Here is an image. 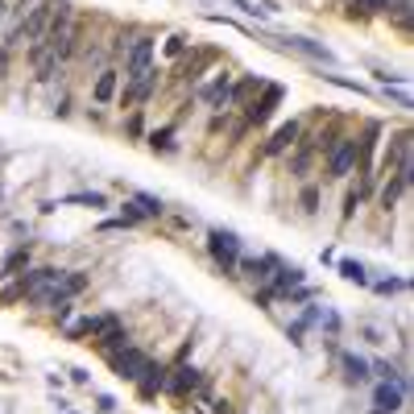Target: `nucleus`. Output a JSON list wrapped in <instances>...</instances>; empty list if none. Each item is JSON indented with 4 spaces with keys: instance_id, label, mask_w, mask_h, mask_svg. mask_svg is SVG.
Returning <instances> with one entry per match:
<instances>
[{
    "instance_id": "a19ab883",
    "label": "nucleus",
    "mask_w": 414,
    "mask_h": 414,
    "mask_svg": "<svg viewBox=\"0 0 414 414\" xmlns=\"http://www.w3.org/2000/svg\"><path fill=\"white\" fill-rule=\"evenodd\" d=\"M274 298H278V294L269 290V282H265L261 290H253V303H257V307H265V311H269V303H274Z\"/></svg>"
},
{
    "instance_id": "473e14b6",
    "label": "nucleus",
    "mask_w": 414,
    "mask_h": 414,
    "mask_svg": "<svg viewBox=\"0 0 414 414\" xmlns=\"http://www.w3.org/2000/svg\"><path fill=\"white\" fill-rule=\"evenodd\" d=\"M382 96L389 99V104H398V108H406V112L414 108V99H410V92H406V87H382Z\"/></svg>"
},
{
    "instance_id": "9b49d317",
    "label": "nucleus",
    "mask_w": 414,
    "mask_h": 414,
    "mask_svg": "<svg viewBox=\"0 0 414 414\" xmlns=\"http://www.w3.org/2000/svg\"><path fill=\"white\" fill-rule=\"evenodd\" d=\"M410 174H414L410 162H406V166H398L394 174H385V187L377 191V203H382V212H394V207H398V199L410 191Z\"/></svg>"
},
{
    "instance_id": "c85d7f7f",
    "label": "nucleus",
    "mask_w": 414,
    "mask_h": 414,
    "mask_svg": "<svg viewBox=\"0 0 414 414\" xmlns=\"http://www.w3.org/2000/svg\"><path fill=\"white\" fill-rule=\"evenodd\" d=\"M369 286L389 298V294H402V290H410V278H369Z\"/></svg>"
},
{
    "instance_id": "393cba45",
    "label": "nucleus",
    "mask_w": 414,
    "mask_h": 414,
    "mask_svg": "<svg viewBox=\"0 0 414 414\" xmlns=\"http://www.w3.org/2000/svg\"><path fill=\"white\" fill-rule=\"evenodd\" d=\"M385 0H348V17L352 21H369V17H382Z\"/></svg>"
},
{
    "instance_id": "f704fd0d",
    "label": "nucleus",
    "mask_w": 414,
    "mask_h": 414,
    "mask_svg": "<svg viewBox=\"0 0 414 414\" xmlns=\"http://www.w3.org/2000/svg\"><path fill=\"white\" fill-rule=\"evenodd\" d=\"M307 327H311V323L298 315L294 323H286V340H290V344H307V340H303V336H307Z\"/></svg>"
},
{
    "instance_id": "bb28decb",
    "label": "nucleus",
    "mask_w": 414,
    "mask_h": 414,
    "mask_svg": "<svg viewBox=\"0 0 414 414\" xmlns=\"http://www.w3.org/2000/svg\"><path fill=\"white\" fill-rule=\"evenodd\" d=\"M25 265H30V245H21V249H13V253L4 257L0 278H17V269H25Z\"/></svg>"
},
{
    "instance_id": "58836bf2",
    "label": "nucleus",
    "mask_w": 414,
    "mask_h": 414,
    "mask_svg": "<svg viewBox=\"0 0 414 414\" xmlns=\"http://www.w3.org/2000/svg\"><path fill=\"white\" fill-rule=\"evenodd\" d=\"M17 298H25V286H21V282H13V286L0 290V303H4V307H8V303H17Z\"/></svg>"
},
{
    "instance_id": "6e6552de",
    "label": "nucleus",
    "mask_w": 414,
    "mask_h": 414,
    "mask_svg": "<svg viewBox=\"0 0 414 414\" xmlns=\"http://www.w3.org/2000/svg\"><path fill=\"white\" fill-rule=\"evenodd\" d=\"M356 170V137H340L327 150V178H348Z\"/></svg>"
},
{
    "instance_id": "0eeeda50",
    "label": "nucleus",
    "mask_w": 414,
    "mask_h": 414,
    "mask_svg": "<svg viewBox=\"0 0 414 414\" xmlns=\"http://www.w3.org/2000/svg\"><path fill=\"white\" fill-rule=\"evenodd\" d=\"M108 365H112V373H116L121 382H137L141 369L150 365V356L137 348V344H128V348H121V352H108Z\"/></svg>"
},
{
    "instance_id": "2f4dec72",
    "label": "nucleus",
    "mask_w": 414,
    "mask_h": 414,
    "mask_svg": "<svg viewBox=\"0 0 414 414\" xmlns=\"http://www.w3.org/2000/svg\"><path fill=\"white\" fill-rule=\"evenodd\" d=\"M323 79H327V83H336V87H344V92H356V96H369V87H365V83H356V79H344V75H331V71H327Z\"/></svg>"
},
{
    "instance_id": "7c9ffc66",
    "label": "nucleus",
    "mask_w": 414,
    "mask_h": 414,
    "mask_svg": "<svg viewBox=\"0 0 414 414\" xmlns=\"http://www.w3.org/2000/svg\"><path fill=\"white\" fill-rule=\"evenodd\" d=\"M315 327H323L327 336H340V331H344V319L336 315L331 307H323V311H319V323H315Z\"/></svg>"
},
{
    "instance_id": "c9c22d12",
    "label": "nucleus",
    "mask_w": 414,
    "mask_h": 414,
    "mask_svg": "<svg viewBox=\"0 0 414 414\" xmlns=\"http://www.w3.org/2000/svg\"><path fill=\"white\" fill-rule=\"evenodd\" d=\"M121 224H125V228H137V224H145L141 207H137V203H121Z\"/></svg>"
},
{
    "instance_id": "aec40b11",
    "label": "nucleus",
    "mask_w": 414,
    "mask_h": 414,
    "mask_svg": "<svg viewBox=\"0 0 414 414\" xmlns=\"http://www.w3.org/2000/svg\"><path fill=\"white\" fill-rule=\"evenodd\" d=\"M340 369H344V382L348 385H369V360L356 356V352H340Z\"/></svg>"
},
{
    "instance_id": "5701e85b",
    "label": "nucleus",
    "mask_w": 414,
    "mask_h": 414,
    "mask_svg": "<svg viewBox=\"0 0 414 414\" xmlns=\"http://www.w3.org/2000/svg\"><path fill=\"white\" fill-rule=\"evenodd\" d=\"M59 203H83V207H92V212H104V207H108V195H99V191H75V195H63ZM59 203H46L42 212H54Z\"/></svg>"
},
{
    "instance_id": "9d476101",
    "label": "nucleus",
    "mask_w": 414,
    "mask_h": 414,
    "mask_svg": "<svg viewBox=\"0 0 414 414\" xmlns=\"http://www.w3.org/2000/svg\"><path fill=\"white\" fill-rule=\"evenodd\" d=\"M282 265V257L278 253H261V257H241L236 261V278H249L253 286H265L269 282V274Z\"/></svg>"
},
{
    "instance_id": "4c0bfd02",
    "label": "nucleus",
    "mask_w": 414,
    "mask_h": 414,
    "mask_svg": "<svg viewBox=\"0 0 414 414\" xmlns=\"http://www.w3.org/2000/svg\"><path fill=\"white\" fill-rule=\"evenodd\" d=\"M187 42H191V37H183V33H174V37L166 42V54H170V59H183V54H187Z\"/></svg>"
},
{
    "instance_id": "39448f33",
    "label": "nucleus",
    "mask_w": 414,
    "mask_h": 414,
    "mask_svg": "<svg viewBox=\"0 0 414 414\" xmlns=\"http://www.w3.org/2000/svg\"><path fill=\"white\" fill-rule=\"evenodd\" d=\"M154 59H158V37H150V33L133 37V42H128V54H125V79L145 75V71L154 66Z\"/></svg>"
},
{
    "instance_id": "e433bc0d",
    "label": "nucleus",
    "mask_w": 414,
    "mask_h": 414,
    "mask_svg": "<svg viewBox=\"0 0 414 414\" xmlns=\"http://www.w3.org/2000/svg\"><path fill=\"white\" fill-rule=\"evenodd\" d=\"M298 203H303V212H307V216H315V212H319V187H303Z\"/></svg>"
},
{
    "instance_id": "49530a36",
    "label": "nucleus",
    "mask_w": 414,
    "mask_h": 414,
    "mask_svg": "<svg viewBox=\"0 0 414 414\" xmlns=\"http://www.w3.org/2000/svg\"><path fill=\"white\" fill-rule=\"evenodd\" d=\"M63 414H71V410H63Z\"/></svg>"
},
{
    "instance_id": "1a4fd4ad",
    "label": "nucleus",
    "mask_w": 414,
    "mask_h": 414,
    "mask_svg": "<svg viewBox=\"0 0 414 414\" xmlns=\"http://www.w3.org/2000/svg\"><path fill=\"white\" fill-rule=\"evenodd\" d=\"M203 385V373L195 369L191 360H178V365H170V377H166V394L170 398H187Z\"/></svg>"
},
{
    "instance_id": "2eb2a0df",
    "label": "nucleus",
    "mask_w": 414,
    "mask_h": 414,
    "mask_svg": "<svg viewBox=\"0 0 414 414\" xmlns=\"http://www.w3.org/2000/svg\"><path fill=\"white\" fill-rule=\"evenodd\" d=\"M406 398H410V394H406V389H402L398 382H377V385H373V406H377V410L402 414Z\"/></svg>"
},
{
    "instance_id": "72a5a7b5",
    "label": "nucleus",
    "mask_w": 414,
    "mask_h": 414,
    "mask_svg": "<svg viewBox=\"0 0 414 414\" xmlns=\"http://www.w3.org/2000/svg\"><path fill=\"white\" fill-rule=\"evenodd\" d=\"M224 4H232V8H241L245 17H257V21H265V17H269V13H265V8H261L257 0H224Z\"/></svg>"
},
{
    "instance_id": "4be33fe9",
    "label": "nucleus",
    "mask_w": 414,
    "mask_h": 414,
    "mask_svg": "<svg viewBox=\"0 0 414 414\" xmlns=\"http://www.w3.org/2000/svg\"><path fill=\"white\" fill-rule=\"evenodd\" d=\"M96 344H99V352H104V356H108V352H121V348H128V344H133V331L116 323V327L99 331V336H96Z\"/></svg>"
},
{
    "instance_id": "412c9836",
    "label": "nucleus",
    "mask_w": 414,
    "mask_h": 414,
    "mask_svg": "<svg viewBox=\"0 0 414 414\" xmlns=\"http://www.w3.org/2000/svg\"><path fill=\"white\" fill-rule=\"evenodd\" d=\"M336 274H340L344 282H352V286H369V265L356 261V257H340V261H336Z\"/></svg>"
},
{
    "instance_id": "b1692460",
    "label": "nucleus",
    "mask_w": 414,
    "mask_h": 414,
    "mask_svg": "<svg viewBox=\"0 0 414 414\" xmlns=\"http://www.w3.org/2000/svg\"><path fill=\"white\" fill-rule=\"evenodd\" d=\"M174 133H178V121H170L166 128H154L145 141H150V150H154V154H174Z\"/></svg>"
},
{
    "instance_id": "79ce46f5",
    "label": "nucleus",
    "mask_w": 414,
    "mask_h": 414,
    "mask_svg": "<svg viewBox=\"0 0 414 414\" xmlns=\"http://www.w3.org/2000/svg\"><path fill=\"white\" fill-rule=\"evenodd\" d=\"M116 406H121V402H116L112 394H99V398H96V410L99 414H116Z\"/></svg>"
},
{
    "instance_id": "f3484780",
    "label": "nucleus",
    "mask_w": 414,
    "mask_h": 414,
    "mask_svg": "<svg viewBox=\"0 0 414 414\" xmlns=\"http://www.w3.org/2000/svg\"><path fill=\"white\" fill-rule=\"evenodd\" d=\"M228 87H232V75L228 71H216V79H207L195 96L203 99L207 108H224V99H228Z\"/></svg>"
},
{
    "instance_id": "a18cd8bd",
    "label": "nucleus",
    "mask_w": 414,
    "mask_h": 414,
    "mask_svg": "<svg viewBox=\"0 0 414 414\" xmlns=\"http://www.w3.org/2000/svg\"><path fill=\"white\" fill-rule=\"evenodd\" d=\"M369 414H389V410H369Z\"/></svg>"
},
{
    "instance_id": "f257e3e1",
    "label": "nucleus",
    "mask_w": 414,
    "mask_h": 414,
    "mask_svg": "<svg viewBox=\"0 0 414 414\" xmlns=\"http://www.w3.org/2000/svg\"><path fill=\"white\" fill-rule=\"evenodd\" d=\"M207 253L224 269V278H236V261L245 257V241L232 228H212L207 232Z\"/></svg>"
},
{
    "instance_id": "dca6fc26",
    "label": "nucleus",
    "mask_w": 414,
    "mask_h": 414,
    "mask_svg": "<svg viewBox=\"0 0 414 414\" xmlns=\"http://www.w3.org/2000/svg\"><path fill=\"white\" fill-rule=\"evenodd\" d=\"M303 282H307V269H303V265H290V261H282V265L269 274V290H274L278 298H282L290 286H303Z\"/></svg>"
},
{
    "instance_id": "4468645a",
    "label": "nucleus",
    "mask_w": 414,
    "mask_h": 414,
    "mask_svg": "<svg viewBox=\"0 0 414 414\" xmlns=\"http://www.w3.org/2000/svg\"><path fill=\"white\" fill-rule=\"evenodd\" d=\"M166 377H170V365H158V360H150L145 369H141V377H137V394L145 398V402H154L158 394H166Z\"/></svg>"
},
{
    "instance_id": "20e7f679",
    "label": "nucleus",
    "mask_w": 414,
    "mask_h": 414,
    "mask_svg": "<svg viewBox=\"0 0 414 414\" xmlns=\"http://www.w3.org/2000/svg\"><path fill=\"white\" fill-rule=\"evenodd\" d=\"M158 87H162V71H158V66H150L145 75L125 79V92H116V104H121V108H141V104H150V99H154Z\"/></svg>"
},
{
    "instance_id": "7ed1b4c3",
    "label": "nucleus",
    "mask_w": 414,
    "mask_h": 414,
    "mask_svg": "<svg viewBox=\"0 0 414 414\" xmlns=\"http://www.w3.org/2000/svg\"><path fill=\"white\" fill-rule=\"evenodd\" d=\"M282 99H286V87H282V83H265V87H261V96H253L249 104H245V125H249V128L269 125Z\"/></svg>"
},
{
    "instance_id": "c756f323",
    "label": "nucleus",
    "mask_w": 414,
    "mask_h": 414,
    "mask_svg": "<svg viewBox=\"0 0 414 414\" xmlns=\"http://www.w3.org/2000/svg\"><path fill=\"white\" fill-rule=\"evenodd\" d=\"M315 298H319V290L307 286V282H303V286H290L286 294H282V303H290V307H303V303H315Z\"/></svg>"
},
{
    "instance_id": "ea45409f",
    "label": "nucleus",
    "mask_w": 414,
    "mask_h": 414,
    "mask_svg": "<svg viewBox=\"0 0 414 414\" xmlns=\"http://www.w3.org/2000/svg\"><path fill=\"white\" fill-rule=\"evenodd\" d=\"M125 133L128 137H141V133H145V125H141V108H133V116L125 121Z\"/></svg>"
},
{
    "instance_id": "6ab92c4d",
    "label": "nucleus",
    "mask_w": 414,
    "mask_h": 414,
    "mask_svg": "<svg viewBox=\"0 0 414 414\" xmlns=\"http://www.w3.org/2000/svg\"><path fill=\"white\" fill-rule=\"evenodd\" d=\"M116 92H121V71H116V66L99 71L96 83H92V99H96V104H112V99H116Z\"/></svg>"
},
{
    "instance_id": "a878e982",
    "label": "nucleus",
    "mask_w": 414,
    "mask_h": 414,
    "mask_svg": "<svg viewBox=\"0 0 414 414\" xmlns=\"http://www.w3.org/2000/svg\"><path fill=\"white\" fill-rule=\"evenodd\" d=\"M133 203L141 207V216H145V220H162V216H166V203H162L158 195H150V191H137V195H133Z\"/></svg>"
},
{
    "instance_id": "a211bd4d",
    "label": "nucleus",
    "mask_w": 414,
    "mask_h": 414,
    "mask_svg": "<svg viewBox=\"0 0 414 414\" xmlns=\"http://www.w3.org/2000/svg\"><path fill=\"white\" fill-rule=\"evenodd\" d=\"M261 87H265V79H261V75H245L241 83H232V87H228V99H224V108H245V104H249V99L261 92Z\"/></svg>"
},
{
    "instance_id": "37998d69",
    "label": "nucleus",
    "mask_w": 414,
    "mask_h": 414,
    "mask_svg": "<svg viewBox=\"0 0 414 414\" xmlns=\"http://www.w3.org/2000/svg\"><path fill=\"white\" fill-rule=\"evenodd\" d=\"M365 340H369V344H385V331L382 327H365Z\"/></svg>"
},
{
    "instance_id": "f03ea898",
    "label": "nucleus",
    "mask_w": 414,
    "mask_h": 414,
    "mask_svg": "<svg viewBox=\"0 0 414 414\" xmlns=\"http://www.w3.org/2000/svg\"><path fill=\"white\" fill-rule=\"evenodd\" d=\"M54 4H59V0H42L37 8H30L25 21L8 33L4 50H13V46H21V42H42V33H46V25H50V17H54Z\"/></svg>"
},
{
    "instance_id": "ddd939ff",
    "label": "nucleus",
    "mask_w": 414,
    "mask_h": 414,
    "mask_svg": "<svg viewBox=\"0 0 414 414\" xmlns=\"http://www.w3.org/2000/svg\"><path fill=\"white\" fill-rule=\"evenodd\" d=\"M410 162V128H402V133H394V141H385V154H382V174H394L398 166H406Z\"/></svg>"
},
{
    "instance_id": "f8f14e48",
    "label": "nucleus",
    "mask_w": 414,
    "mask_h": 414,
    "mask_svg": "<svg viewBox=\"0 0 414 414\" xmlns=\"http://www.w3.org/2000/svg\"><path fill=\"white\" fill-rule=\"evenodd\" d=\"M298 137H303V121H286V125L274 128V137L261 145V158H282V154H290L294 145H298Z\"/></svg>"
},
{
    "instance_id": "423d86ee",
    "label": "nucleus",
    "mask_w": 414,
    "mask_h": 414,
    "mask_svg": "<svg viewBox=\"0 0 414 414\" xmlns=\"http://www.w3.org/2000/svg\"><path fill=\"white\" fill-rule=\"evenodd\" d=\"M286 50H294V54H303V59H311V63H323V66H336L340 59H336V50L327 46V42H315V37H298V33H282L278 37Z\"/></svg>"
},
{
    "instance_id": "c03bdc74",
    "label": "nucleus",
    "mask_w": 414,
    "mask_h": 414,
    "mask_svg": "<svg viewBox=\"0 0 414 414\" xmlns=\"http://www.w3.org/2000/svg\"><path fill=\"white\" fill-rule=\"evenodd\" d=\"M71 382H75V385H87V382H92V373H87V369H71Z\"/></svg>"
},
{
    "instance_id": "cd10ccee",
    "label": "nucleus",
    "mask_w": 414,
    "mask_h": 414,
    "mask_svg": "<svg viewBox=\"0 0 414 414\" xmlns=\"http://www.w3.org/2000/svg\"><path fill=\"white\" fill-rule=\"evenodd\" d=\"M59 290H63L66 298L83 294V290H87V274H79V269H71V274H66V269H63V282H59Z\"/></svg>"
}]
</instances>
